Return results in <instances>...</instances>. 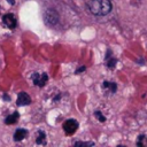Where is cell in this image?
<instances>
[{
  "label": "cell",
  "instance_id": "cell-3",
  "mask_svg": "<svg viewBox=\"0 0 147 147\" xmlns=\"http://www.w3.org/2000/svg\"><path fill=\"white\" fill-rule=\"evenodd\" d=\"M45 23L48 25H55L59 22V14L54 9H48L45 13Z\"/></svg>",
  "mask_w": 147,
  "mask_h": 147
},
{
  "label": "cell",
  "instance_id": "cell-11",
  "mask_svg": "<svg viewBox=\"0 0 147 147\" xmlns=\"http://www.w3.org/2000/svg\"><path fill=\"white\" fill-rule=\"evenodd\" d=\"M45 139H46V134L42 131L38 132V137H37V144H45Z\"/></svg>",
  "mask_w": 147,
  "mask_h": 147
},
{
  "label": "cell",
  "instance_id": "cell-13",
  "mask_svg": "<svg viewBox=\"0 0 147 147\" xmlns=\"http://www.w3.org/2000/svg\"><path fill=\"white\" fill-rule=\"evenodd\" d=\"M94 142L92 141H88V142H85V141H77L75 142V146H93Z\"/></svg>",
  "mask_w": 147,
  "mask_h": 147
},
{
  "label": "cell",
  "instance_id": "cell-14",
  "mask_svg": "<svg viewBox=\"0 0 147 147\" xmlns=\"http://www.w3.org/2000/svg\"><path fill=\"white\" fill-rule=\"evenodd\" d=\"M84 70H85V67H80V68H79V69L76 71V74H79L80 71H84Z\"/></svg>",
  "mask_w": 147,
  "mask_h": 147
},
{
  "label": "cell",
  "instance_id": "cell-7",
  "mask_svg": "<svg viewBox=\"0 0 147 147\" xmlns=\"http://www.w3.org/2000/svg\"><path fill=\"white\" fill-rule=\"evenodd\" d=\"M26 134H28V131L25 129H17L15 131V133H14V140L21 141L26 137Z\"/></svg>",
  "mask_w": 147,
  "mask_h": 147
},
{
  "label": "cell",
  "instance_id": "cell-9",
  "mask_svg": "<svg viewBox=\"0 0 147 147\" xmlns=\"http://www.w3.org/2000/svg\"><path fill=\"white\" fill-rule=\"evenodd\" d=\"M17 119H18V113H14V114L7 116L5 122H6V124H14L17 122Z\"/></svg>",
  "mask_w": 147,
  "mask_h": 147
},
{
  "label": "cell",
  "instance_id": "cell-15",
  "mask_svg": "<svg viewBox=\"0 0 147 147\" xmlns=\"http://www.w3.org/2000/svg\"><path fill=\"white\" fill-rule=\"evenodd\" d=\"M7 1H8V2H9V3H10V5H13V3H14V2H15V0H7Z\"/></svg>",
  "mask_w": 147,
  "mask_h": 147
},
{
  "label": "cell",
  "instance_id": "cell-1",
  "mask_svg": "<svg viewBox=\"0 0 147 147\" xmlns=\"http://www.w3.org/2000/svg\"><path fill=\"white\" fill-rule=\"evenodd\" d=\"M90 11L96 16H105L111 11V2L109 0H91L87 2Z\"/></svg>",
  "mask_w": 147,
  "mask_h": 147
},
{
  "label": "cell",
  "instance_id": "cell-10",
  "mask_svg": "<svg viewBox=\"0 0 147 147\" xmlns=\"http://www.w3.org/2000/svg\"><path fill=\"white\" fill-rule=\"evenodd\" d=\"M106 61H107V67H108V68H110V69L115 68V64L117 63V60H116V59H114L111 55H110L109 57H107V59H106Z\"/></svg>",
  "mask_w": 147,
  "mask_h": 147
},
{
  "label": "cell",
  "instance_id": "cell-6",
  "mask_svg": "<svg viewBox=\"0 0 147 147\" xmlns=\"http://www.w3.org/2000/svg\"><path fill=\"white\" fill-rule=\"evenodd\" d=\"M31 102V99H30V96L25 93V92H21L20 94H18V96H17V106H26V105H29Z\"/></svg>",
  "mask_w": 147,
  "mask_h": 147
},
{
  "label": "cell",
  "instance_id": "cell-4",
  "mask_svg": "<svg viewBox=\"0 0 147 147\" xmlns=\"http://www.w3.org/2000/svg\"><path fill=\"white\" fill-rule=\"evenodd\" d=\"M47 79H48V77H47V75L44 74V72H42V74L34 72V74L32 75V80H33V83H34L37 86H40V87H42V86L46 84Z\"/></svg>",
  "mask_w": 147,
  "mask_h": 147
},
{
  "label": "cell",
  "instance_id": "cell-2",
  "mask_svg": "<svg viewBox=\"0 0 147 147\" xmlns=\"http://www.w3.org/2000/svg\"><path fill=\"white\" fill-rule=\"evenodd\" d=\"M78 129V122L74 118H69L63 123V130L68 136L74 134Z\"/></svg>",
  "mask_w": 147,
  "mask_h": 147
},
{
  "label": "cell",
  "instance_id": "cell-5",
  "mask_svg": "<svg viewBox=\"0 0 147 147\" xmlns=\"http://www.w3.org/2000/svg\"><path fill=\"white\" fill-rule=\"evenodd\" d=\"M2 21H3L5 25L7 28H9V29H14L15 25H16V18H15V16L13 14H6L3 16Z\"/></svg>",
  "mask_w": 147,
  "mask_h": 147
},
{
  "label": "cell",
  "instance_id": "cell-12",
  "mask_svg": "<svg viewBox=\"0 0 147 147\" xmlns=\"http://www.w3.org/2000/svg\"><path fill=\"white\" fill-rule=\"evenodd\" d=\"M94 115H95V117L98 118V121H99V122H105V121H106V117H105V116H103L99 110H96V111L94 113Z\"/></svg>",
  "mask_w": 147,
  "mask_h": 147
},
{
  "label": "cell",
  "instance_id": "cell-8",
  "mask_svg": "<svg viewBox=\"0 0 147 147\" xmlns=\"http://www.w3.org/2000/svg\"><path fill=\"white\" fill-rule=\"evenodd\" d=\"M103 87H105L108 92H110V93H115V92H116V88H117L116 84L113 83V82H103Z\"/></svg>",
  "mask_w": 147,
  "mask_h": 147
}]
</instances>
